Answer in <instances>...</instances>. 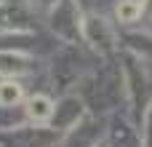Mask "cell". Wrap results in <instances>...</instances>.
<instances>
[{
    "instance_id": "6da1fadb",
    "label": "cell",
    "mask_w": 152,
    "mask_h": 147,
    "mask_svg": "<svg viewBox=\"0 0 152 147\" xmlns=\"http://www.w3.org/2000/svg\"><path fill=\"white\" fill-rule=\"evenodd\" d=\"M27 115H29V121H35V123H45V121H51V115H53V102H51L48 96L37 94V96H32V99L27 102Z\"/></svg>"
},
{
    "instance_id": "7a4b0ae2",
    "label": "cell",
    "mask_w": 152,
    "mask_h": 147,
    "mask_svg": "<svg viewBox=\"0 0 152 147\" xmlns=\"http://www.w3.org/2000/svg\"><path fill=\"white\" fill-rule=\"evenodd\" d=\"M0 72H13V75L29 72V59L21 54H0Z\"/></svg>"
},
{
    "instance_id": "5b68a950",
    "label": "cell",
    "mask_w": 152,
    "mask_h": 147,
    "mask_svg": "<svg viewBox=\"0 0 152 147\" xmlns=\"http://www.w3.org/2000/svg\"><path fill=\"white\" fill-rule=\"evenodd\" d=\"M144 11H150V13H152V0H150V3H142V13H144Z\"/></svg>"
},
{
    "instance_id": "3957f363",
    "label": "cell",
    "mask_w": 152,
    "mask_h": 147,
    "mask_svg": "<svg viewBox=\"0 0 152 147\" xmlns=\"http://www.w3.org/2000/svg\"><path fill=\"white\" fill-rule=\"evenodd\" d=\"M115 16H118L120 24H134L142 16V3L139 0H120L118 8H115Z\"/></svg>"
},
{
    "instance_id": "277c9868",
    "label": "cell",
    "mask_w": 152,
    "mask_h": 147,
    "mask_svg": "<svg viewBox=\"0 0 152 147\" xmlns=\"http://www.w3.org/2000/svg\"><path fill=\"white\" fill-rule=\"evenodd\" d=\"M21 96H24V91H21V86L16 80L0 83V107H13V104L21 102Z\"/></svg>"
}]
</instances>
